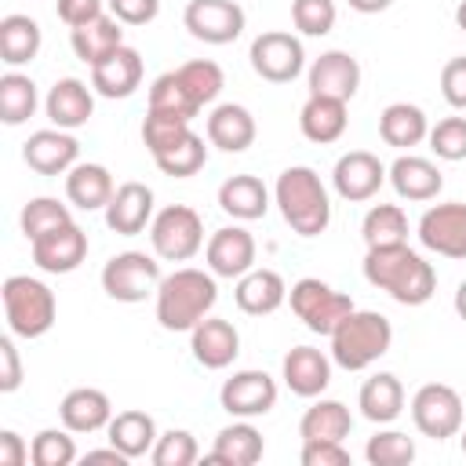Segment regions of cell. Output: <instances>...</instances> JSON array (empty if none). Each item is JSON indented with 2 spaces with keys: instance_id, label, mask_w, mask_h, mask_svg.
I'll list each match as a JSON object with an SVG mask.
<instances>
[{
  "instance_id": "obj_1",
  "label": "cell",
  "mask_w": 466,
  "mask_h": 466,
  "mask_svg": "<svg viewBox=\"0 0 466 466\" xmlns=\"http://www.w3.org/2000/svg\"><path fill=\"white\" fill-rule=\"evenodd\" d=\"M364 280L386 291L400 306H422L437 291V269L408 244L368 248L364 255Z\"/></svg>"
},
{
  "instance_id": "obj_2",
  "label": "cell",
  "mask_w": 466,
  "mask_h": 466,
  "mask_svg": "<svg viewBox=\"0 0 466 466\" xmlns=\"http://www.w3.org/2000/svg\"><path fill=\"white\" fill-rule=\"evenodd\" d=\"M215 302H218L215 273L182 266L167 273L157 288V320L164 331H193L204 317H211Z\"/></svg>"
},
{
  "instance_id": "obj_3",
  "label": "cell",
  "mask_w": 466,
  "mask_h": 466,
  "mask_svg": "<svg viewBox=\"0 0 466 466\" xmlns=\"http://www.w3.org/2000/svg\"><path fill=\"white\" fill-rule=\"evenodd\" d=\"M273 200L284 215V222L299 233V237H320L331 222V197L328 186L320 182V175L306 164L284 167L277 175L273 186Z\"/></svg>"
},
{
  "instance_id": "obj_4",
  "label": "cell",
  "mask_w": 466,
  "mask_h": 466,
  "mask_svg": "<svg viewBox=\"0 0 466 466\" xmlns=\"http://www.w3.org/2000/svg\"><path fill=\"white\" fill-rule=\"evenodd\" d=\"M331 360L346 371H364L393 346V324L375 309H353L331 335Z\"/></svg>"
},
{
  "instance_id": "obj_5",
  "label": "cell",
  "mask_w": 466,
  "mask_h": 466,
  "mask_svg": "<svg viewBox=\"0 0 466 466\" xmlns=\"http://www.w3.org/2000/svg\"><path fill=\"white\" fill-rule=\"evenodd\" d=\"M0 299H4V313H7L11 335L40 339V335H47L55 328L58 302H55V291L44 280H36L29 273H15V277L4 280Z\"/></svg>"
},
{
  "instance_id": "obj_6",
  "label": "cell",
  "mask_w": 466,
  "mask_h": 466,
  "mask_svg": "<svg viewBox=\"0 0 466 466\" xmlns=\"http://www.w3.org/2000/svg\"><path fill=\"white\" fill-rule=\"evenodd\" d=\"M288 302H291V313L313 331V335H331L357 306L346 291L324 284L320 277H302L288 288Z\"/></svg>"
},
{
  "instance_id": "obj_7",
  "label": "cell",
  "mask_w": 466,
  "mask_h": 466,
  "mask_svg": "<svg viewBox=\"0 0 466 466\" xmlns=\"http://www.w3.org/2000/svg\"><path fill=\"white\" fill-rule=\"evenodd\" d=\"M149 244L164 262H189L204 248V222L189 204H167L149 222Z\"/></svg>"
},
{
  "instance_id": "obj_8",
  "label": "cell",
  "mask_w": 466,
  "mask_h": 466,
  "mask_svg": "<svg viewBox=\"0 0 466 466\" xmlns=\"http://www.w3.org/2000/svg\"><path fill=\"white\" fill-rule=\"evenodd\" d=\"M160 280H164L160 262L146 251H116L102 266V291L116 302H142L157 295Z\"/></svg>"
},
{
  "instance_id": "obj_9",
  "label": "cell",
  "mask_w": 466,
  "mask_h": 466,
  "mask_svg": "<svg viewBox=\"0 0 466 466\" xmlns=\"http://www.w3.org/2000/svg\"><path fill=\"white\" fill-rule=\"evenodd\" d=\"M411 422L422 437L448 441L462 430V397L448 382H426L411 397Z\"/></svg>"
},
{
  "instance_id": "obj_10",
  "label": "cell",
  "mask_w": 466,
  "mask_h": 466,
  "mask_svg": "<svg viewBox=\"0 0 466 466\" xmlns=\"http://www.w3.org/2000/svg\"><path fill=\"white\" fill-rule=\"evenodd\" d=\"M251 69L269 80V84H291L302 69H306V51H302V40L295 33H284V29H269V33H258L251 40Z\"/></svg>"
},
{
  "instance_id": "obj_11",
  "label": "cell",
  "mask_w": 466,
  "mask_h": 466,
  "mask_svg": "<svg viewBox=\"0 0 466 466\" xmlns=\"http://www.w3.org/2000/svg\"><path fill=\"white\" fill-rule=\"evenodd\" d=\"M182 22H186L193 40L222 47V44H233L244 33L248 15L237 0H189L186 11H182Z\"/></svg>"
},
{
  "instance_id": "obj_12",
  "label": "cell",
  "mask_w": 466,
  "mask_h": 466,
  "mask_svg": "<svg viewBox=\"0 0 466 466\" xmlns=\"http://www.w3.org/2000/svg\"><path fill=\"white\" fill-rule=\"evenodd\" d=\"M419 244L444 258H466V204L448 200L433 204L419 218Z\"/></svg>"
},
{
  "instance_id": "obj_13",
  "label": "cell",
  "mask_w": 466,
  "mask_h": 466,
  "mask_svg": "<svg viewBox=\"0 0 466 466\" xmlns=\"http://www.w3.org/2000/svg\"><path fill=\"white\" fill-rule=\"evenodd\" d=\"M218 404L233 419H258V415L273 411V404H277V382H273L269 371H258V368L233 371L222 382V390H218Z\"/></svg>"
},
{
  "instance_id": "obj_14",
  "label": "cell",
  "mask_w": 466,
  "mask_h": 466,
  "mask_svg": "<svg viewBox=\"0 0 466 466\" xmlns=\"http://www.w3.org/2000/svg\"><path fill=\"white\" fill-rule=\"evenodd\" d=\"M382 182H386V164L375 153H368V149H350L331 167V186L350 204L371 200L382 189Z\"/></svg>"
},
{
  "instance_id": "obj_15",
  "label": "cell",
  "mask_w": 466,
  "mask_h": 466,
  "mask_svg": "<svg viewBox=\"0 0 466 466\" xmlns=\"http://www.w3.org/2000/svg\"><path fill=\"white\" fill-rule=\"evenodd\" d=\"M255 237L244 229V226H222L208 237L204 244V258H208V269L215 277H226V280H237L244 277L248 269H255Z\"/></svg>"
},
{
  "instance_id": "obj_16",
  "label": "cell",
  "mask_w": 466,
  "mask_h": 466,
  "mask_svg": "<svg viewBox=\"0 0 466 466\" xmlns=\"http://www.w3.org/2000/svg\"><path fill=\"white\" fill-rule=\"evenodd\" d=\"M29 251H33V262L44 273H73L87 258V233L76 222H66L58 229L36 237L29 244Z\"/></svg>"
},
{
  "instance_id": "obj_17",
  "label": "cell",
  "mask_w": 466,
  "mask_h": 466,
  "mask_svg": "<svg viewBox=\"0 0 466 466\" xmlns=\"http://www.w3.org/2000/svg\"><path fill=\"white\" fill-rule=\"evenodd\" d=\"M22 160L36 175H66L73 164H80V142L62 127H44L25 138Z\"/></svg>"
},
{
  "instance_id": "obj_18",
  "label": "cell",
  "mask_w": 466,
  "mask_h": 466,
  "mask_svg": "<svg viewBox=\"0 0 466 466\" xmlns=\"http://www.w3.org/2000/svg\"><path fill=\"white\" fill-rule=\"evenodd\" d=\"M306 80H309V95H328V98L350 102L360 87V62L350 51L331 47L320 58H313Z\"/></svg>"
},
{
  "instance_id": "obj_19",
  "label": "cell",
  "mask_w": 466,
  "mask_h": 466,
  "mask_svg": "<svg viewBox=\"0 0 466 466\" xmlns=\"http://www.w3.org/2000/svg\"><path fill=\"white\" fill-rule=\"evenodd\" d=\"M189 350H193V360L208 371H222L237 360L240 353V331L222 320V317H204L193 331H189Z\"/></svg>"
},
{
  "instance_id": "obj_20",
  "label": "cell",
  "mask_w": 466,
  "mask_h": 466,
  "mask_svg": "<svg viewBox=\"0 0 466 466\" xmlns=\"http://www.w3.org/2000/svg\"><path fill=\"white\" fill-rule=\"evenodd\" d=\"M280 379L295 397H320L331 382V357L317 346H295L280 360Z\"/></svg>"
},
{
  "instance_id": "obj_21",
  "label": "cell",
  "mask_w": 466,
  "mask_h": 466,
  "mask_svg": "<svg viewBox=\"0 0 466 466\" xmlns=\"http://www.w3.org/2000/svg\"><path fill=\"white\" fill-rule=\"evenodd\" d=\"M138 84H142V55L127 44H120L113 55L91 66V87L102 98H131Z\"/></svg>"
},
{
  "instance_id": "obj_22",
  "label": "cell",
  "mask_w": 466,
  "mask_h": 466,
  "mask_svg": "<svg viewBox=\"0 0 466 466\" xmlns=\"http://www.w3.org/2000/svg\"><path fill=\"white\" fill-rule=\"evenodd\" d=\"M44 113H47V120H51L55 127H62V131L84 127V124L91 120V113H95V95H91V87H87L84 80L62 76V80L51 84V91H47V98H44Z\"/></svg>"
},
{
  "instance_id": "obj_23",
  "label": "cell",
  "mask_w": 466,
  "mask_h": 466,
  "mask_svg": "<svg viewBox=\"0 0 466 466\" xmlns=\"http://www.w3.org/2000/svg\"><path fill=\"white\" fill-rule=\"evenodd\" d=\"M386 178H390V186H393V193L400 200H419V204L433 200L441 193V186H444L441 167L433 160H426V157H415V153H400L386 167Z\"/></svg>"
},
{
  "instance_id": "obj_24",
  "label": "cell",
  "mask_w": 466,
  "mask_h": 466,
  "mask_svg": "<svg viewBox=\"0 0 466 466\" xmlns=\"http://www.w3.org/2000/svg\"><path fill=\"white\" fill-rule=\"evenodd\" d=\"M153 222V189L146 182H120L106 204V226L120 237H135Z\"/></svg>"
},
{
  "instance_id": "obj_25",
  "label": "cell",
  "mask_w": 466,
  "mask_h": 466,
  "mask_svg": "<svg viewBox=\"0 0 466 466\" xmlns=\"http://www.w3.org/2000/svg\"><path fill=\"white\" fill-rule=\"evenodd\" d=\"M233 302L248 317H269L288 302V284L277 269H248L244 277H237Z\"/></svg>"
},
{
  "instance_id": "obj_26",
  "label": "cell",
  "mask_w": 466,
  "mask_h": 466,
  "mask_svg": "<svg viewBox=\"0 0 466 466\" xmlns=\"http://www.w3.org/2000/svg\"><path fill=\"white\" fill-rule=\"evenodd\" d=\"M58 419L66 430L73 433H95V430H106L109 419H113V404L102 390L95 386H76L62 397L58 404Z\"/></svg>"
},
{
  "instance_id": "obj_27",
  "label": "cell",
  "mask_w": 466,
  "mask_h": 466,
  "mask_svg": "<svg viewBox=\"0 0 466 466\" xmlns=\"http://www.w3.org/2000/svg\"><path fill=\"white\" fill-rule=\"evenodd\" d=\"M346 124H350V113H346V102L342 98H328V95H309L299 109V131L317 142V146H328V142H339L346 135Z\"/></svg>"
},
{
  "instance_id": "obj_28",
  "label": "cell",
  "mask_w": 466,
  "mask_h": 466,
  "mask_svg": "<svg viewBox=\"0 0 466 466\" xmlns=\"http://www.w3.org/2000/svg\"><path fill=\"white\" fill-rule=\"evenodd\" d=\"M255 135H258V127H255L251 109H244L237 102H222L208 116V142L218 146L222 153H244L255 142Z\"/></svg>"
},
{
  "instance_id": "obj_29",
  "label": "cell",
  "mask_w": 466,
  "mask_h": 466,
  "mask_svg": "<svg viewBox=\"0 0 466 466\" xmlns=\"http://www.w3.org/2000/svg\"><path fill=\"white\" fill-rule=\"evenodd\" d=\"M116 186L106 164H73L66 171V197L73 208L80 211H106V204L113 200Z\"/></svg>"
},
{
  "instance_id": "obj_30",
  "label": "cell",
  "mask_w": 466,
  "mask_h": 466,
  "mask_svg": "<svg viewBox=\"0 0 466 466\" xmlns=\"http://www.w3.org/2000/svg\"><path fill=\"white\" fill-rule=\"evenodd\" d=\"M124 22H116L109 11H102L98 18L69 29V47L73 55L84 62V66H98L106 55H113L120 44H124Z\"/></svg>"
},
{
  "instance_id": "obj_31",
  "label": "cell",
  "mask_w": 466,
  "mask_h": 466,
  "mask_svg": "<svg viewBox=\"0 0 466 466\" xmlns=\"http://www.w3.org/2000/svg\"><path fill=\"white\" fill-rule=\"evenodd\" d=\"M266 451L262 433L251 426V419H237L229 426H222L215 433V448L208 455V462H222V466H255Z\"/></svg>"
},
{
  "instance_id": "obj_32",
  "label": "cell",
  "mask_w": 466,
  "mask_h": 466,
  "mask_svg": "<svg viewBox=\"0 0 466 466\" xmlns=\"http://www.w3.org/2000/svg\"><path fill=\"white\" fill-rule=\"evenodd\" d=\"M218 208L237 222H255L269 211V189L258 175H229L218 186Z\"/></svg>"
},
{
  "instance_id": "obj_33",
  "label": "cell",
  "mask_w": 466,
  "mask_h": 466,
  "mask_svg": "<svg viewBox=\"0 0 466 466\" xmlns=\"http://www.w3.org/2000/svg\"><path fill=\"white\" fill-rule=\"evenodd\" d=\"M357 408L375 426L393 422L404 411V386H400V379L393 371H379V375L364 379V386L357 393Z\"/></svg>"
},
{
  "instance_id": "obj_34",
  "label": "cell",
  "mask_w": 466,
  "mask_h": 466,
  "mask_svg": "<svg viewBox=\"0 0 466 466\" xmlns=\"http://www.w3.org/2000/svg\"><path fill=\"white\" fill-rule=\"evenodd\" d=\"M106 437L113 448H120L127 459H142L153 451L157 444V422L149 411H138V408H127V411H116L106 426Z\"/></svg>"
},
{
  "instance_id": "obj_35",
  "label": "cell",
  "mask_w": 466,
  "mask_h": 466,
  "mask_svg": "<svg viewBox=\"0 0 466 466\" xmlns=\"http://www.w3.org/2000/svg\"><path fill=\"white\" fill-rule=\"evenodd\" d=\"M430 135V120L411 102H390L379 113V138L393 149H411Z\"/></svg>"
},
{
  "instance_id": "obj_36",
  "label": "cell",
  "mask_w": 466,
  "mask_h": 466,
  "mask_svg": "<svg viewBox=\"0 0 466 466\" xmlns=\"http://www.w3.org/2000/svg\"><path fill=\"white\" fill-rule=\"evenodd\" d=\"M40 44H44V33H40L36 18H29V15H4L0 18V58L11 69L33 62L40 55Z\"/></svg>"
},
{
  "instance_id": "obj_37",
  "label": "cell",
  "mask_w": 466,
  "mask_h": 466,
  "mask_svg": "<svg viewBox=\"0 0 466 466\" xmlns=\"http://www.w3.org/2000/svg\"><path fill=\"white\" fill-rule=\"evenodd\" d=\"M353 430V415L342 400H313L299 419L302 441H346Z\"/></svg>"
},
{
  "instance_id": "obj_38",
  "label": "cell",
  "mask_w": 466,
  "mask_h": 466,
  "mask_svg": "<svg viewBox=\"0 0 466 466\" xmlns=\"http://www.w3.org/2000/svg\"><path fill=\"white\" fill-rule=\"evenodd\" d=\"M36 106H40V95H36L33 76L15 73V69L0 76V120H4L7 127L25 124V120L36 113Z\"/></svg>"
},
{
  "instance_id": "obj_39",
  "label": "cell",
  "mask_w": 466,
  "mask_h": 466,
  "mask_svg": "<svg viewBox=\"0 0 466 466\" xmlns=\"http://www.w3.org/2000/svg\"><path fill=\"white\" fill-rule=\"evenodd\" d=\"M360 237L368 248H390V244H408V215L400 204H375L368 208L360 222Z\"/></svg>"
},
{
  "instance_id": "obj_40",
  "label": "cell",
  "mask_w": 466,
  "mask_h": 466,
  "mask_svg": "<svg viewBox=\"0 0 466 466\" xmlns=\"http://www.w3.org/2000/svg\"><path fill=\"white\" fill-rule=\"evenodd\" d=\"M149 109L153 113H171V116L193 120L200 113V102L189 95V87L182 84V76L175 69H167V73H160L149 84Z\"/></svg>"
},
{
  "instance_id": "obj_41",
  "label": "cell",
  "mask_w": 466,
  "mask_h": 466,
  "mask_svg": "<svg viewBox=\"0 0 466 466\" xmlns=\"http://www.w3.org/2000/svg\"><path fill=\"white\" fill-rule=\"evenodd\" d=\"M66 222H73V215H69V208H66L58 197H33V200L22 208V215H18V226H22V233H25L29 244H33L36 237H44V233H51V229H58V226H66Z\"/></svg>"
},
{
  "instance_id": "obj_42",
  "label": "cell",
  "mask_w": 466,
  "mask_h": 466,
  "mask_svg": "<svg viewBox=\"0 0 466 466\" xmlns=\"http://www.w3.org/2000/svg\"><path fill=\"white\" fill-rule=\"evenodd\" d=\"M175 73L182 76V84L189 87V95L200 102V109H204V106H211V102L222 95V87H226L222 66H218V62H211V58H193V62H182Z\"/></svg>"
},
{
  "instance_id": "obj_43",
  "label": "cell",
  "mask_w": 466,
  "mask_h": 466,
  "mask_svg": "<svg viewBox=\"0 0 466 466\" xmlns=\"http://www.w3.org/2000/svg\"><path fill=\"white\" fill-rule=\"evenodd\" d=\"M153 164H157L164 175H171V178H189V175H197V171L208 164V146H204V138H200L197 131H189L175 149L153 157Z\"/></svg>"
},
{
  "instance_id": "obj_44",
  "label": "cell",
  "mask_w": 466,
  "mask_h": 466,
  "mask_svg": "<svg viewBox=\"0 0 466 466\" xmlns=\"http://www.w3.org/2000/svg\"><path fill=\"white\" fill-rule=\"evenodd\" d=\"M186 135H189V120L171 116V113H153V109H146V120H142V142H146L149 157H160V153L175 149Z\"/></svg>"
},
{
  "instance_id": "obj_45",
  "label": "cell",
  "mask_w": 466,
  "mask_h": 466,
  "mask_svg": "<svg viewBox=\"0 0 466 466\" xmlns=\"http://www.w3.org/2000/svg\"><path fill=\"white\" fill-rule=\"evenodd\" d=\"M73 430H58V426H47V430H40L36 437H33V444H29V459H33V466H69V462H76V441L69 437Z\"/></svg>"
},
{
  "instance_id": "obj_46",
  "label": "cell",
  "mask_w": 466,
  "mask_h": 466,
  "mask_svg": "<svg viewBox=\"0 0 466 466\" xmlns=\"http://www.w3.org/2000/svg\"><path fill=\"white\" fill-rule=\"evenodd\" d=\"M364 459L371 466H408L415 462V441L400 430H379L364 444Z\"/></svg>"
},
{
  "instance_id": "obj_47",
  "label": "cell",
  "mask_w": 466,
  "mask_h": 466,
  "mask_svg": "<svg viewBox=\"0 0 466 466\" xmlns=\"http://www.w3.org/2000/svg\"><path fill=\"white\" fill-rule=\"evenodd\" d=\"M430 149L437 160H448V164H459L466 160V116H444L430 127Z\"/></svg>"
},
{
  "instance_id": "obj_48",
  "label": "cell",
  "mask_w": 466,
  "mask_h": 466,
  "mask_svg": "<svg viewBox=\"0 0 466 466\" xmlns=\"http://www.w3.org/2000/svg\"><path fill=\"white\" fill-rule=\"evenodd\" d=\"M197 455H200V448L189 430H164L149 451V459L157 466H193Z\"/></svg>"
},
{
  "instance_id": "obj_49",
  "label": "cell",
  "mask_w": 466,
  "mask_h": 466,
  "mask_svg": "<svg viewBox=\"0 0 466 466\" xmlns=\"http://www.w3.org/2000/svg\"><path fill=\"white\" fill-rule=\"evenodd\" d=\"M335 0H291V22L302 36H328L335 29Z\"/></svg>"
},
{
  "instance_id": "obj_50",
  "label": "cell",
  "mask_w": 466,
  "mask_h": 466,
  "mask_svg": "<svg viewBox=\"0 0 466 466\" xmlns=\"http://www.w3.org/2000/svg\"><path fill=\"white\" fill-rule=\"evenodd\" d=\"M441 95H444V102L451 109L466 113V55L444 62V69H441Z\"/></svg>"
},
{
  "instance_id": "obj_51",
  "label": "cell",
  "mask_w": 466,
  "mask_h": 466,
  "mask_svg": "<svg viewBox=\"0 0 466 466\" xmlns=\"http://www.w3.org/2000/svg\"><path fill=\"white\" fill-rule=\"evenodd\" d=\"M299 459L302 466H350V451L342 448V441H302Z\"/></svg>"
},
{
  "instance_id": "obj_52",
  "label": "cell",
  "mask_w": 466,
  "mask_h": 466,
  "mask_svg": "<svg viewBox=\"0 0 466 466\" xmlns=\"http://www.w3.org/2000/svg\"><path fill=\"white\" fill-rule=\"evenodd\" d=\"M109 15L124 25H149L160 15V0H106Z\"/></svg>"
},
{
  "instance_id": "obj_53",
  "label": "cell",
  "mask_w": 466,
  "mask_h": 466,
  "mask_svg": "<svg viewBox=\"0 0 466 466\" xmlns=\"http://www.w3.org/2000/svg\"><path fill=\"white\" fill-rule=\"evenodd\" d=\"M55 11L69 29H76L91 18H98L106 11V0H55Z\"/></svg>"
},
{
  "instance_id": "obj_54",
  "label": "cell",
  "mask_w": 466,
  "mask_h": 466,
  "mask_svg": "<svg viewBox=\"0 0 466 466\" xmlns=\"http://www.w3.org/2000/svg\"><path fill=\"white\" fill-rule=\"evenodd\" d=\"M0 364H4V371H0V393H15L22 386V360H18V350H15V339L11 335L0 339Z\"/></svg>"
},
{
  "instance_id": "obj_55",
  "label": "cell",
  "mask_w": 466,
  "mask_h": 466,
  "mask_svg": "<svg viewBox=\"0 0 466 466\" xmlns=\"http://www.w3.org/2000/svg\"><path fill=\"white\" fill-rule=\"evenodd\" d=\"M29 459L25 441L15 430H0V466H22Z\"/></svg>"
},
{
  "instance_id": "obj_56",
  "label": "cell",
  "mask_w": 466,
  "mask_h": 466,
  "mask_svg": "<svg viewBox=\"0 0 466 466\" xmlns=\"http://www.w3.org/2000/svg\"><path fill=\"white\" fill-rule=\"evenodd\" d=\"M84 462H116V466H124V462H131V459H127L120 448L109 444V448H95V451H87Z\"/></svg>"
},
{
  "instance_id": "obj_57",
  "label": "cell",
  "mask_w": 466,
  "mask_h": 466,
  "mask_svg": "<svg viewBox=\"0 0 466 466\" xmlns=\"http://www.w3.org/2000/svg\"><path fill=\"white\" fill-rule=\"evenodd\" d=\"M357 15H379V11H386L393 0H346Z\"/></svg>"
},
{
  "instance_id": "obj_58",
  "label": "cell",
  "mask_w": 466,
  "mask_h": 466,
  "mask_svg": "<svg viewBox=\"0 0 466 466\" xmlns=\"http://www.w3.org/2000/svg\"><path fill=\"white\" fill-rule=\"evenodd\" d=\"M451 306H455V313L466 320V280H459V288H455V299H451Z\"/></svg>"
},
{
  "instance_id": "obj_59",
  "label": "cell",
  "mask_w": 466,
  "mask_h": 466,
  "mask_svg": "<svg viewBox=\"0 0 466 466\" xmlns=\"http://www.w3.org/2000/svg\"><path fill=\"white\" fill-rule=\"evenodd\" d=\"M455 25L466 33V0H459V7H455Z\"/></svg>"
},
{
  "instance_id": "obj_60",
  "label": "cell",
  "mask_w": 466,
  "mask_h": 466,
  "mask_svg": "<svg viewBox=\"0 0 466 466\" xmlns=\"http://www.w3.org/2000/svg\"><path fill=\"white\" fill-rule=\"evenodd\" d=\"M459 448H462V455H466V430H459Z\"/></svg>"
}]
</instances>
